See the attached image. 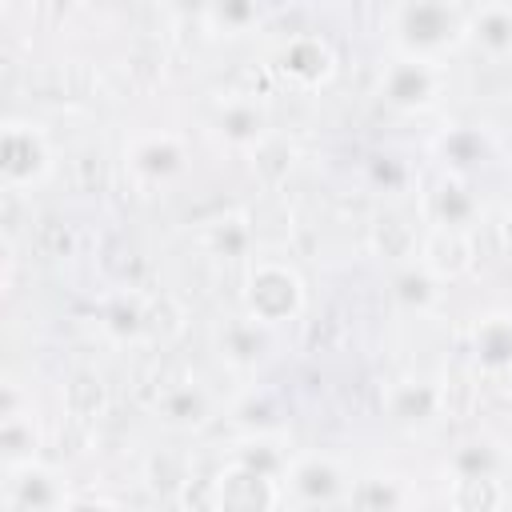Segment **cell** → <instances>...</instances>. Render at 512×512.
Returning a JSON list of instances; mask_svg holds the SVG:
<instances>
[{"label":"cell","instance_id":"cell-26","mask_svg":"<svg viewBox=\"0 0 512 512\" xmlns=\"http://www.w3.org/2000/svg\"><path fill=\"white\" fill-rule=\"evenodd\" d=\"M232 460H240V464H248V468H260V472H268V476H284L288 464H292V456L280 448V440H276L272 432H248V436L236 444Z\"/></svg>","mask_w":512,"mask_h":512},{"label":"cell","instance_id":"cell-25","mask_svg":"<svg viewBox=\"0 0 512 512\" xmlns=\"http://www.w3.org/2000/svg\"><path fill=\"white\" fill-rule=\"evenodd\" d=\"M200 20L216 36H240V32H252L264 24V8L252 0H224V4H208L200 12Z\"/></svg>","mask_w":512,"mask_h":512},{"label":"cell","instance_id":"cell-7","mask_svg":"<svg viewBox=\"0 0 512 512\" xmlns=\"http://www.w3.org/2000/svg\"><path fill=\"white\" fill-rule=\"evenodd\" d=\"M284 492L304 508H332L352 492L344 468L328 452H300L284 472Z\"/></svg>","mask_w":512,"mask_h":512},{"label":"cell","instance_id":"cell-18","mask_svg":"<svg viewBox=\"0 0 512 512\" xmlns=\"http://www.w3.org/2000/svg\"><path fill=\"white\" fill-rule=\"evenodd\" d=\"M436 156L448 168V176H464L468 180V172H476L488 160V136L480 128H472V124H456L436 140Z\"/></svg>","mask_w":512,"mask_h":512},{"label":"cell","instance_id":"cell-12","mask_svg":"<svg viewBox=\"0 0 512 512\" xmlns=\"http://www.w3.org/2000/svg\"><path fill=\"white\" fill-rule=\"evenodd\" d=\"M468 352H472L476 372H488V376L508 372V368H512V312H504V308L484 312V316L472 324Z\"/></svg>","mask_w":512,"mask_h":512},{"label":"cell","instance_id":"cell-10","mask_svg":"<svg viewBox=\"0 0 512 512\" xmlns=\"http://www.w3.org/2000/svg\"><path fill=\"white\" fill-rule=\"evenodd\" d=\"M40 448V428L32 416V400L24 404L20 384L4 380V404H0V452H4V468H20L32 464Z\"/></svg>","mask_w":512,"mask_h":512},{"label":"cell","instance_id":"cell-2","mask_svg":"<svg viewBox=\"0 0 512 512\" xmlns=\"http://www.w3.org/2000/svg\"><path fill=\"white\" fill-rule=\"evenodd\" d=\"M304 312V280L284 260H256L244 276V316H252L264 328H276L284 320H296Z\"/></svg>","mask_w":512,"mask_h":512},{"label":"cell","instance_id":"cell-31","mask_svg":"<svg viewBox=\"0 0 512 512\" xmlns=\"http://www.w3.org/2000/svg\"><path fill=\"white\" fill-rule=\"evenodd\" d=\"M500 156H504V164L512 168V128L504 132V140H500Z\"/></svg>","mask_w":512,"mask_h":512},{"label":"cell","instance_id":"cell-5","mask_svg":"<svg viewBox=\"0 0 512 512\" xmlns=\"http://www.w3.org/2000/svg\"><path fill=\"white\" fill-rule=\"evenodd\" d=\"M284 500L280 476H268L260 468H248L240 460H228L212 476L208 512H276Z\"/></svg>","mask_w":512,"mask_h":512},{"label":"cell","instance_id":"cell-16","mask_svg":"<svg viewBox=\"0 0 512 512\" xmlns=\"http://www.w3.org/2000/svg\"><path fill=\"white\" fill-rule=\"evenodd\" d=\"M348 500H352L356 512H408L412 500H416V492L396 472H372V476H364V480L352 484Z\"/></svg>","mask_w":512,"mask_h":512},{"label":"cell","instance_id":"cell-6","mask_svg":"<svg viewBox=\"0 0 512 512\" xmlns=\"http://www.w3.org/2000/svg\"><path fill=\"white\" fill-rule=\"evenodd\" d=\"M268 72L288 88H324L336 76V48L320 32H292L276 44Z\"/></svg>","mask_w":512,"mask_h":512},{"label":"cell","instance_id":"cell-30","mask_svg":"<svg viewBox=\"0 0 512 512\" xmlns=\"http://www.w3.org/2000/svg\"><path fill=\"white\" fill-rule=\"evenodd\" d=\"M64 512H120V504L116 500H108V496H72V504L64 508Z\"/></svg>","mask_w":512,"mask_h":512},{"label":"cell","instance_id":"cell-1","mask_svg":"<svg viewBox=\"0 0 512 512\" xmlns=\"http://www.w3.org/2000/svg\"><path fill=\"white\" fill-rule=\"evenodd\" d=\"M388 40L396 56H416V60H436L444 64L448 52L468 44V8L452 0H408L392 4L384 12Z\"/></svg>","mask_w":512,"mask_h":512},{"label":"cell","instance_id":"cell-29","mask_svg":"<svg viewBox=\"0 0 512 512\" xmlns=\"http://www.w3.org/2000/svg\"><path fill=\"white\" fill-rule=\"evenodd\" d=\"M368 180H372V188H380V192H404L408 180H412V168H408L400 156L380 152V156L368 160Z\"/></svg>","mask_w":512,"mask_h":512},{"label":"cell","instance_id":"cell-13","mask_svg":"<svg viewBox=\"0 0 512 512\" xmlns=\"http://www.w3.org/2000/svg\"><path fill=\"white\" fill-rule=\"evenodd\" d=\"M212 128L232 148H260L268 140V112L252 96H228L220 100Z\"/></svg>","mask_w":512,"mask_h":512},{"label":"cell","instance_id":"cell-4","mask_svg":"<svg viewBox=\"0 0 512 512\" xmlns=\"http://www.w3.org/2000/svg\"><path fill=\"white\" fill-rule=\"evenodd\" d=\"M444 92V64L416 56H388L380 68V100L396 112H428Z\"/></svg>","mask_w":512,"mask_h":512},{"label":"cell","instance_id":"cell-22","mask_svg":"<svg viewBox=\"0 0 512 512\" xmlns=\"http://www.w3.org/2000/svg\"><path fill=\"white\" fill-rule=\"evenodd\" d=\"M504 484L500 476H452L448 480V512H500Z\"/></svg>","mask_w":512,"mask_h":512},{"label":"cell","instance_id":"cell-27","mask_svg":"<svg viewBox=\"0 0 512 512\" xmlns=\"http://www.w3.org/2000/svg\"><path fill=\"white\" fill-rule=\"evenodd\" d=\"M500 468H504V456L492 440H464L448 456L452 476H500Z\"/></svg>","mask_w":512,"mask_h":512},{"label":"cell","instance_id":"cell-15","mask_svg":"<svg viewBox=\"0 0 512 512\" xmlns=\"http://www.w3.org/2000/svg\"><path fill=\"white\" fill-rule=\"evenodd\" d=\"M444 404V388L432 380H396L384 392V408L396 424H428Z\"/></svg>","mask_w":512,"mask_h":512},{"label":"cell","instance_id":"cell-21","mask_svg":"<svg viewBox=\"0 0 512 512\" xmlns=\"http://www.w3.org/2000/svg\"><path fill=\"white\" fill-rule=\"evenodd\" d=\"M148 308H144V300L136 296V292H120V296H112L104 308H100V332L108 336V340H116V344H132V340H140L144 332H148Z\"/></svg>","mask_w":512,"mask_h":512},{"label":"cell","instance_id":"cell-14","mask_svg":"<svg viewBox=\"0 0 512 512\" xmlns=\"http://www.w3.org/2000/svg\"><path fill=\"white\" fill-rule=\"evenodd\" d=\"M420 264L444 284V280H456L472 268V244H468V232H444V228H432L424 240H420Z\"/></svg>","mask_w":512,"mask_h":512},{"label":"cell","instance_id":"cell-28","mask_svg":"<svg viewBox=\"0 0 512 512\" xmlns=\"http://www.w3.org/2000/svg\"><path fill=\"white\" fill-rule=\"evenodd\" d=\"M104 400H108V392H104V380H100L96 372H76V376L64 384V404H68V412L80 416V420L100 416V412H104Z\"/></svg>","mask_w":512,"mask_h":512},{"label":"cell","instance_id":"cell-17","mask_svg":"<svg viewBox=\"0 0 512 512\" xmlns=\"http://www.w3.org/2000/svg\"><path fill=\"white\" fill-rule=\"evenodd\" d=\"M152 408H156V416H160L164 424H172V428H196V424L208 420L212 396H208L196 380H180V384L160 388V396H156Z\"/></svg>","mask_w":512,"mask_h":512},{"label":"cell","instance_id":"cell-9","mask_svg":"<svg viewBox=\"0 0 512 512\" xmlns=\"http://www.w3.org/2000/svg\"><path fill=\"white\" fill-rule=\"evenodd\" d=\"M124 164L144 184H168L188 168V144L176 132H140L124 144Z\"/></svg>","mask_w":512,"mask_h":512},{"label":"cell","instance_id":"cell-11","mask_svg":"<svg viewBox=\"0 0 512 512\" xmlns=\"http://www.w3.org/2000/svg\"><path fill=\"white\" fill-rule=\"evenodd\" d=\"M424 220L432 228H444V232H468L480 220V196L472 192V184L464 176L444 172L424 192Z\"/></svg>","mask_w":512,"mask_h":512},{"label":"cell","instance_id":"cell-19","mask_svg":"<svg viewBox=\"0 0 512 512\" xmlns=\"http://www.w3.org/2000/svg\"><path fill=\"white\" fill-rule=\"evenodd\" d=\"M268 332H272V328L256 324L252 316H236V320H228L224 332H220V356H224L232 368H252V364L264 360V352H268V344H272Z\"/></svg>","mask_w":512,"mask_h":512},{"label":"cell","instance_id":"cell-3","mask_svg":"<svg viewBox=\"0 0 512 512\" xmlns=\"http://www.w3.org/2000/svg\"><path fill=\"white\" fill-rule=\"evenodd\" d=\"M52 176V144L36 120L8 116L0 128V184L4 192L40 188Z\"/></svg>","mask_w":512,"mask_h":512},{"label":"cell","instance_id":"cell-8","mask_svg":"<svg viewBox=\"0 0 512 512\" xmlns=\"http://www.w3.org/2000/svg\"><path fill=\"white\" fill-rule=\"evenodd\" d=\"M68 504H72V492L52 464L32 460L20 468H4V508L8 512H64Z\"/></svg>","mask_w":512,"mask_h":512},{"label":"cell","instance_id":"cell-23","mask_svg":"<svg viewBox=\"0 0 512 512\" xmlns=\"http://www.w3.org/2000/svg\"><path fill=\"white\" fill-rule=\"evenodd\" d=\"M252 244H256V236H252V224H248V216H244V212L216 216V220L204 228V248H208L212 256L240 260V256H248V252H252Z\"/></svg>","mask_w":512,"mask_h":512},{"label":"cell","instance_id":"cell-20","mask_svg":"<svg viewBox=\"0 0 512 512\" xmlns=\"http://www.w3.org/2000/svg\"><path fill=\"white\" fill-rule=\"evenodd\" d=\"M468 40L488 56L512 52V4H480L468 8Z\"/></svg>","mask_w":512,"mask_h":512},{"label":"cell","instance_id":"cell-24","mask_svg":"<svg viewBox=\"0 0 512 512\" xmlns=\"http://www.w3.org/2000/svg\"><path fill=\"white\" fill-rule=\"evenodd\" d=\"M392 300L404 308V312H428L436 308L440 300V280L416 260V264H404L396 276H392Z\"/></svg>","mask_w":512,"mask_h":512}]
</instances>
